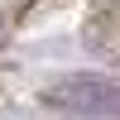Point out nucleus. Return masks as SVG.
I'll return each instance as SVG.
<instances>
[{
    "mask_svg": "<svg viewBox=\"0 0 120 120\" xmlns=\"http://www.w3.org/2000/svg\"><path fill=\"white\" fill-rule=\"evenodd\" d=\"M43 101L63 106V111H115L120 115V86L101 82V77H67V82L48 86Z\"/></svg>",
    "mask_w": 120,
    "mask_h": 120,
    "instance_id": "f257e3e1",
    "label": "nucleus"
}]
</instances>
